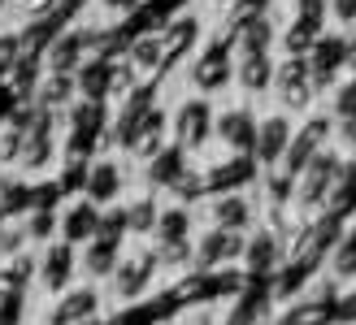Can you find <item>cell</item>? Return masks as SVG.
<instances>
[{
	"mask_svg": "<svg viewBox=\"0 0 356 325\" xmlns=\"http://www.w3.org/2000/svg\"><path fill=\"white\" fill-rule=\"evenodd\" d=\"M274 256H278V243H274V234H257V239L248 243V260H252L257 269H261V265H274Z\"/></svg>",
	"mask_w": 356,
	"mask_h": 325,
	"instance_id": "11",
	"label": "cell"
},
{
	"mask_svg": "<svg viewBox=\"0 0 356 325\" xmlns=\"http://www.w3.org/2000/svg\"><path fill=\"white\" fill-rule=\"evenodd\" d=\"M243 243H239V234H230V230H218V234H209V239L200 243V265H218L226 256H239Z\"/></svg>",
	"mask_w": 356,
	"mask_h": 325,
	"instance_id": "4",
	"label": "cell"
},
{
	"mask_svg": "<svg viewBox=\"0 0 356 325\" xmlns=\"http://www.w3.org/2000/svg\"><path fill=\"white\" fill-rule=\"evenodd\" d=\"M70 96V78H52V87H48V100H65Z\"/></svg>",
	"mask_w": 356,
	"mask_h": 325,
	"instance_id": "17",
	"label": "cell"
},
{
	"mask_svg": "<svg viewBox=\"0 0 356 325\" xmlns=\"http://www.w3.org/2000/svg\"><path fill=\"white\" fill-rule=\"evenodd\" d=\"M92 230H96V208L92 204H79L74 212L65 217V234H70V239H87Z\"/></svg>",
	"mask_w": 356,
	"mask_h": 325,
	"instance_id": "9",
	"label": "cell"
},
{
	"mask_svg": "<svg viewBox=\"0 0 356 325\" xmlns=\"http://www.w3.org/2000/svg\"><path fill=\"white\" fill-rule=\"evenodd\" d=\"M148 217H152V208H148V204H135V212H131V226H135V230H148Z\"/></svg>",
	"mask_w": 356,
	"mask_h": 325,
	"instance_id": "16",
	"label": "cell"
},
{
	"mask_svg": "<svg viewBox=\"0 0 356 325\" xmlns=\"http://www.w3.org/2000/svg\"><path fill=\"white\" fill-rule=\"evenodd\" d=\"M222 135H226V143L230 148H248L252 143V117L248 113H230V117H222Z\"/></svg>",
	"mask_w": 356,
	"mask_h": 325,
	"instance_id": "5",
	"label": "cell"
},
{
	"mask_svg": "<svg viewBox=\"0 0 356 325\" xmlns=\"http://www.w3.org/2000/svg\"><path fill=\"white\" fill-rule=\"evenodd\" d=\"M92 308H96V295H92V291H74V295H65V299L57 303L52 325H79V321L92 317Z\"/></svg>",
	"mask_w": 356,
	"mask_h": 325,
	"instance_id": "3",
	"label": "cell"
},
{
	"mask_svg": "<svg viewBox=\"0 0 356 325\" xmlns=\"http://www.w3.org/2000/svg\"><path fill=\"white\" fill-rule=\"evenodd\" d=\"M339 17H356V0H339Z\"/></svg>",
	"mask_w": 356,
	"mask_h": 325,
	"instance_id": "20",
	"label": "cell"
},
{
	"mask_svg": "<svg viewBox=\"0 0 356 325\" xmlns=\"http://www.w3.org/2000/svg\"><path fill=\"white\" fill-rule=\"evenodd\" d=\"M13 48H17L13 40H0V65H9V61H13Z\"/></svg>",
	"mask_w": 356,
	"mask_h": 325,
	"instance_id": "19",
	"label": "cell"
},
{
	"mask_svg": "<svg viewBox=\"0 0 356 325\" xmlns=\"http://www.w3.org/2000/svg\"><path fill=\"white\" fill-rule=\"evenodd\" d=\"M135 61H139V65H152V61H156V40H144V44H139V48H135Z\"/></svg>",
	"mask_w": 356,
	"mask_h": 325,
	"instance_id": "15",
	"label": "cell"
},
{
	"mask_svg": "<svg viewBox=\"0 0 356 325\" xmlns=\"http://www.w3.org/2000/svg\"><path fill=\"white\" fill-rule=\"evenodd\" d=\"M343 61V44H317V78H330V69Z\"/></svg>",
	"mask_w": 356,
	"mask_h": 325,
	"instance_id": "12",
	"label": "cell"
},
{
	"mask_svg": "<svg viewBox=\"0 0 356 325\" xmlns=\"http://www.w3.org/2000/svg\"><path fill=\"white\" fill-rule=\"evenodd\" d=\"M213 217H218L222 230H239V226H248V217H252V212H248V200L235 195V200H218V212H213Z\"/></svg>",
	"mask_w": 356,
	"mask_h": 325,
	"instance_id": "6",
	"label": "cell"
},
{
	"mask_svg": "<svg viewBox=\"0 0 356 325\" xmlns=\"http://www.w3.org/2000/svg\"><path fill=\"white\" fill-rule=\"evenodd\" d=\"M48 230H52V217H48V212H40V217L31 222V234H48Z\"/></svg>",
	"mask_w": 356,
	"mask_h": 325,
	"instance_id": "18",
	"label": "cell"
},
{
	"mask_svg": "<svg viewBox=\"0 0 356 325\" xmlns=\"http://www.w3.org/2000/svg\"><path fill=\"white\" fill-rule=\"evenodd\" d=\"M0 5H5V0H0Z\"/></svg>",
	"mask_w": 356,
	"mask_h": 325,
	"instance_id": "21",
	"label": "cell"
},
{
	"mask_svg": "<svg viewBox=\"0 0 356 325\" xmlns=\"http://www.w3.org/2000/svg\"><path fill=\"white\" fill-rule=\"evenodd\" d=\"M70 256H74L70 247L48 251V265H44V278H48V286H65V278H70Z\"/></svg>",
	"mask_w": 356,
	"mask_h": 325,
	"instance_id": "10",
	"label": "cell"
},
{
	"mask_svg": "<svg viewBox=\"0 0 356 325\" xmlns=\"http://www.w3.org/2000/svg\"><path fill=\"white\" fill-rule=\"evenodd\" d=\"M209 131V108L204 104H187L183 108V143H200Z\"/></svg>",
	"mask_w": 356,
	"mask_h": 325,
	"instance_id": "7",
	"label": "cell"
},
{
	"mask_svg": "<svg viewBox=\"0 0 356 325\" xmlns=\"http://www.w3.org/2000/svg\"><path fill=\"white\" fill-rule=\"evenodd\" d=\"M270 83V61H261V52L243 61V87H265Z\"/></svg>",
	"mask_w": 356,
	"mask_h": 325,
	"instance_id": "13",
	"label": "cell"
},
{
	"mask_svg": "<svg viewBox=\"0 0 356 325\" xmlns=\"http://www.w3.org/2000/svg\"><path fill=\"white\" fill-rule=\"evenodd\" d=\"M330 178H334V156L326 152V156H317L313 165H309V174H305V191H300V200H305V204H317V200L326 195Z\"/></svg>",
	"mask_w": 356,
	"mask_h": 325,
	"instance_id": "2",
	"label": "cell"
},
{
	"mask_svg": "<svg viewBox=\"0 0 356 325\" xmlns=\"http://www.w3.org/2000/svg\"><path fill=\"white\" fill-rule=\"evenodd\" d=\"M87 191H92V200H113V195H118V169L113 165H96Z\"/></svg>",
	"mask_w": 356,
	"mask_h": 325,
	"instance_id": "8",
	"label": "cell"
},
{
	"mask_svg": "<svg viewBox=\"0 0 356 325\" xmlns=\"http://www.w3.org/2000/svg\"><path fill=\"white\" fill-rule=\"evenodd\" d=\"M287 139H291L287 117H270V122L261 126V135H257V152H261V160H278L282 152H287Z\"/></svg>",
	"mask_w": 356,
	"mask_h": 325,
	"instance_id": "1",
	"label": "cell"
},
{
	"mask_svg": "<svg viewBox=\"0 0 356 325\" xmlns=\"http://www.w3.org/2000/svg\"><path fill=\"white\" fill-rule=\"evenodd\" d=\"M87 269H96V274L113 269V239H100L92 251H87Z\"/></svg>",
	"mask_w": 356,
	"mask_h": 325,
	"instance_id": "14",
	"label": "cell"
}]
</instances>
